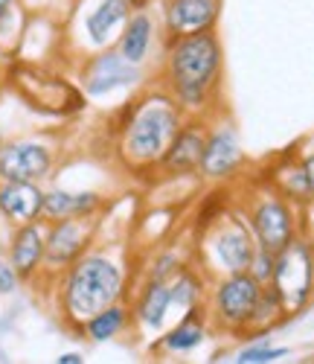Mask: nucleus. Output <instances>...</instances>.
Returning <instances> with one entry per match:
<instances>
[{"mask_svg": "<svg viewBox=\"0 0 314 364\" xmlns=\"http://www.w3.org/2000/svg\"><path fill=\"white\" fill-rule=\"evenodd\" d=\"M61 318H65L76 332L87 318L102 312L111 303L122 300L125 291V271L122 265L102 254V251H85L70 268L61 271Z\"/></svg>", "mask_w": 314, "mask_h": 364, "instance_id": "f257e3e1", "label": "nucleus"}, {"mask_svg": "<svg viewBox=\"0 0 314 364\" xmlns=\"http://www.w3.org/2000/svg\"><path fill=\"white\" fill-rule=\"evenodd\" d=\"M180 129V111L169 100H146L131 108L122 126L119 155L131 169H148L161 164Z\"/></svg>", "mask_w": 314, "mask_h": 364, "instance_id": "f03ea898", "label": "nucleus"}, {"mask_svg": "<svg viewBox=\"0 0 314 364\" xmlns=\"http://www.w3.org/2000/svg\"><path fill=\"white\" fill-rule=\"evenodd\" d=\"M218 68H222V47L210 29L175 38L169 47V82L178 102L193 108L204 105L207 90L215 85Z\"/></svg>", "mask_w": 314, "mask_h": 364, "instance_id": "7ed1b4c3", "label": "nucleus"}, {"mask_svg": "<svg viewBox=\"0 0 314 364\" xmlns=\"http://www.w3.org/2000/svg\"><path fill=\"white\" fill-rule=\"evenodd\" d=\"M271 289L279 294L286 315H294L305 306V300L314 289V251L308 242L294 236L291 245L276 254Z\"/></svg>", "mask_w": 314, "mask_h": 364, "instance_id": "20e7f679", "label": "nucleus"}, {"mask_svg": "<svg viewBox=\"0 0 314 364\" xmlns=\"http://www.w3.org/2000/svg\"><path fill=\"white\" fill-rule=\"evenodd\" d=\"M99 219L97 216H73L61 222H47V245H44V268L61 274L70 268L97 236Z\"/></svg>", "mask_w": 314, "mask_h": 364, "instance_id": "39448f33", "label": "nucleus"}, {"mask_svg": "<svg viewBox=\"0 0 314 364\" xmlns=\"http://www.w3.org/2000/svg\"><path fill=\"white\" fill-rule=\"evenodd\" d=\"M53 146L36 137H18L0 146V181H47L53 175Z\"/></svg>", "mask_w": 314, "mask_h": 364, "instance_id": "423d86ee", "label": "nucleus"}, {"mask_svg": "<svg viewBox=\"0 0 314 364\" xmlns=\"http://www.w3.org/2000/svg\"><path fill=\"white\" fill-rule=\"evenodd\" d=\"M12 85L21 90V97L36 105L41 111H50V114H70V111H79L85 102H82V94L65 79L58 76H44L41 70L36 68H21L12 73Z\"/></svg>", "mask_w": 314, "mask_h": 364, "instance_id": "0eeeda50", "label": "nucleus"}, {"mask_svg": "<svg viewBox=\"0 0 314 364\" xmlns=\"http://www.w3.org/2000/svg\"><path fill=\"white\" fill-rule=\"evenodd\" d=\"M137 79H140V65L125 62L119 50H111V47L87 55L82 65V90L90 100L108 97L119 87L134 85Z\"/></svg>", "mask_w": 314, "mask_h": 364, "instance_id": "6e6552de", "label": "nucleus"}, {"mask_svg": "<svg viewBox=\"0 0 314 364\" xmlns=\"http://www.w3.org/2000/svg\"><path fill=\"white\" fill-rule=\"evenodd\" d=\"M262 283L250 274V271H239L230 274L222 286L215 289V312L224 323L230 326H247V321L254 318V309L262 297Z\"/></svg>", "mask_w": 314, "mask_h": 364, "instance_id": "1a4fd4ad", "label": "nucleus"}, {"mask_svg": "<svg viewBox=\"0 0 314 364\" xmlns=\"http://www.w3.org/2000/svg\"><path fill=\"white\" fill-rule=\"evenodd\" d=\"M250 228H254L256 245L271 254H279L282 248H288L291 239L297 236L294 213L282 198H265L254 210V216H250Z\"/></svg>", "mask_w": 314, "mask_h": 364, "instance_id": "9d476101", "label": "nucleus"}, {"mask_svg": "<svg viewBox=\"0 0 314 364\" xmlns=\"http://www.w3.org/2000/svg\"><path fill=\"white\" fill-rule=\"evenodd\" d=\"M44 213V190L36 181H0V216L9 225L38 222Z\"/></svg>", "mask_w": 314, "mask_h": 364, "instance_id": "9b49d317", "label": "nucleus"}, {"mask_svg": "<svg viewBox=\"0 0 314 364\" xmlns=\"http://www.w3.org/2000/svg\"><path fill=\"white\" fill-rule=\"evenodd\" d=\"M44 245H47V222L18 225L9 242V262L21 280H33L44 268Z\"/></svg>", "mask_w": 314, "mask_h": 364, "instance_id": "f8f14e48", "label": "nucleus"}, {"mask_svg": "<svg viewBox=\"0 0 314 364\" xmlns=\"http://www.w3.org/2000/svg\"><path fill=\"white\" fill-rule=\"evenodd\" d=\"M129 9H131V0H97L82 15V33L93 50H105L114 41L117 29L129 21Z\"/></svg>", "mask_w": 314, "mask_h": 364, "instance_id": "ddd939ff", "label": "nucleus"}, {"mask_svg": "<svg viewBox=\"0 0 314 364\" xmlns=\"http://www.w3.org/2000/svg\"><path fill=\"white\" fill-rule=\"evenodd\" d=\"M254 254H256V236L250 233L239 219H230L227 225H222V230H218V236H215V257L230 274L250 271Z\"/></svg>", "mask_w": 314, "mask_h": 364, "instance_id": "4468645a", "label": "nucleus"}, {"mask_svg": "<svg viewBox=\"0 0 314 364\" xmlns=\"http://www.w3.org/2000/svg\"><path fill=\"white\" fill-rule=\"evenodd\" d=\"M218 6H222V0H169V6H166L169 33L175 38L207 33L218 18Z\"/></svg>", "mask_w": 314, "mask_h": 364, "instance_id": "2eb2a0df", "label": "nucleus"}, {"mask_svg": "<svg viewBox=\"0 0 314 364\" xmlns=\"http://www.w3.org/2000/svg\"><path fill=\"white\" fill-rule=\"evenodd\" d=\"M242 166V149L233 129H218L207 137L204 155H201V175L207 178H230Z\"/></svg>", "mask_w": 314, "mask_h": 364, "instance_id": "dca6fc26", "label": "nucleus"}, {"mask_svg": "<svg viewBox=\"0 0 314 364\" xmlns=\"http://www.w3.org/2000/svg\"><path fill=\"white\" fill-rule=\"evenodd\" d=\"M102 207V198L99 193L93 190H61V187H53V190H44V213L41 219L44 222H61V219H73V216H97Z\"/></svg>", "mask_w": 314, "mask_h": 364, "instance_id": "f3484780", "label": "nucleus"}, {"mask_svg": "<svg viewBox=\"0 0 314 364\" xmlns=\"http://www.w3.org/2000/svg\"><path fill=\"white\" fill-rule=\"evenodd\" d=\"M204 146H207V134L198 123L190 126H180L172 146L166 149L163 155V166L172 175H186V172H195L201 166V155H204Z\"/></svg>", "mask_w": 314, "mask_h": 364, "instance_id": "a211bd4d", "label": "nucleus"}, {"mask_svg": "<svg viewBox=\"0 0 314 364\" xmlns=\"http://www.w3.org/2000/svg\"><path fill=\"white\" fill-rule=\"evenodd\" d=\"M151 33H154V23L146 12H137V15H129L125 21L122 33L117 38V50L125 62L131 65H143L146 55H148V47H151Z\"/></svg>", "mask_w": 314, "mask_h": 364, "instance_id": "6ab92c4d", "label": "nucleus"}, {"mask_svg": "<svg viewBox=\"0 0 314 364\" xmlns=\"http://www.w3.org/2000/svg\"><path fill=\"white\" fill-rule=\"evenodd\" d=\"M169 309H172V297H169L166 280H151L143 289L140 300H137V318H140V323L148 326V329H161L166 315H169Z\"/></svg>", "mask_w": 314, "mask_h": 364, "instance_id": "aec40b11", "label": "nucleus"}, {"mask_svg": "<svg viewBox=\"0 0 314 364\" xmlns=\"http://www.w3.org/2000/svg\"><path fill=\"white\" fill-rule=\"evenodd\" d=\"M125 323H129V309L117 300V303H111V306H105L102 312H97L93 318H87L79 332L85 338H90L93 344H105V341L119 336V332L125 329Z\"/></svg>", "mask_w": 314, "mask_h": 364, "instance_id": "412c9836", "label": "nucleus"}, {"mask_svg": "<svg viewBox=\"0 0 314 364\" xmlns=\"http://www.w3.org/2000/svg\"><path fill=\"white\" fill-rule=\"evenodd\" d=\"M195 312H198V309L193 306L190 312H186V318L163 338V347H166V350H172V353H186V350H195V347L204 341L207 329H204V323L198 321Z\"/></svg>", "mask_w": 314, "mask_h": 364, "instance_id": "4be33fe9", "label": "nucleus"}, {"mask_svg": "<svg viewBox=\"0 0 314 364\" xmlns=\"http://www.w3.org/2000/svg\"><path fill=\"white\" fill-rule=\"evenodd\" d=\"M198 294H201V286L193 274H178L175 286L169 289V297H172V306L175 309H193L195 303H198Z\"/></svg>", "mask_w": 314, "mask_h": 364, "instance_id": "5701e85b", "label": "nucleus"}, {"mask_svg": "<svg viewBox=\"0 0 314 364\" xmlns=\"http://www.w3.org/2000/svg\"><path fill=\"white\" fill-rule=\"evenodd\" d=\"M288 350L286 347H247L239 353V364H271L276 358H286Z\"/></svg>", "mask_w": 314, "mask_h": 364, "instance_id": "b1692460", "label": "nucleus"}, {"mask_svg": "<svg viewBox=\"0 0 314 364\" xmlns=\"http://www.w3.org/2000/svg\"><path fill=\"white\" fill-rule=\"evenodd\" d=\"M274 259H276V254H271V251H265V248H259V245H256L254 262H250V274H254L262 286H265V283H271V274H274Z\"/></svg>", "mask_w": 314, "mask_h": 364, "instance_id": "393cba45", "label": "nucleus"}, {"mask_svg": "<svg viewBox=\"0 0 314 364\" xmlns=\"http://www.w3.org/2000/svg\"><path fill=\"white\" fill-rule=\"evenodd\" d=\"M21 277H18V271L12 268L9 259H0V294H12L18 289Z\"/></svg>", "mask_w": 314, "mask_h": 364, "instance_id": "a878e982", "label": "nucleus"}, {"mask_svg": "<svg viewBox=\"0 0 314 364\" xmlns=\"http://www.w3.org/2000/svg\"><path fill=\"white\" fill-rule=\"evenodd\" d=\"M172 268H175V257H172V254L161 257V259H157V268L151 271V280H166Z\"/></svg>", "mask_w": 314, "mask_h": 364, "instance_id": "bb28decb", "label": "nucleus"}, {"mask_svg": "<svg viewBox=\"0 0 314 364\" xmlns=\"http://www.w3.org/2000/svg\"><path fill=\"white\" fill-rule=\"evenodd\" d=\"M303 169H305V181H308V193H311V198H314V155H308V158L303 161Z\"/></svg>", "mask_w": 314, "mask_h": 364, "instance_id": "cd10ccee", "label": "nucleus"}, {"mask_svg": "<svg viewBox=\"0 0 314 364\" xmlns=\"http://www.w3.org/2000/svg\"><path fill=\"white\" fill-rule=\"evenodd\" d=\"M55 361H58V364H82L85 355H82V353H61Z\"/></svg>", "mask_w": 314, "mask_h": 364, "instance_id": "c85d7f7f", "label": "nucleus"}, {"mask_svg": "<svg viewBox=\"0 0 314 364\" xmlns=\"http://www.w3.org/2000/svg\"><path fill=\"white\" fill-rule=\"evenodd\" d=\"M15 4H18V0H0V18H4V15H6V12L15 6Z\"/></svg>", "mask_w": 314, "mask_h": 364, "instance_id": "c756f323", "label": "nucleus"}, {"mask_svg": "<svg viewBox=\"0 0 314 364\" xmlns=\"http://www.w3.org/2000/svg\"><path fill=\"white\" fill-rule=\"evenodd\" d=\"M4 58H6V55H4V53H0V76H4Z\"/></svg>", "mask_w": 314, "mask_h": 364, "instance_id": "7c9ffc66", "label": "nucleus"}, {"mask_svg": "<svg viewBox=\"0 0 314 364\" xmlns=\"http://www.w3.org/2000/svg\"><path fill=\"white\" fill-rule=\"evenodd\" d=\"M0 146H4V134H0Z\"/></svg>", "mask_w": 314, "mask_h": 364, "instance_id": "2f4dec72", "label": "nucleus"}]
</instances>
